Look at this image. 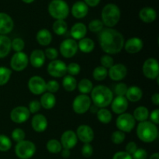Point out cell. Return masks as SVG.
<instances>
[{
	"instance_id": "cell-1",
	"label": "cell",
	"mask_w": 159,
	"mask_h": 159,
	"mask_svg": "<svg viewBox=\"0 0 159 159\" xmlns=\"http://www.w3.org/2000/svg\"><path fill=\"white\" fill-rule=\"evenodd\" d=\"M99 42L102 51L109 54H117L123 49L124 45L122 34L112 28H105L100 31Z\"/></svg>"
},
{
	"instance_id": "cell-2",
	"label": "cell",
	"mask_w": 159,
	"mask_h": 159,
	"mask_svg": "<svg viewBox=\"0 0 159 159\" xmlns=\"http://www.w3.org/2000/svg\"><path fill=\"white\" fill-rule=\"evenodd\" d=\"M91 98L94 105L98 108H105L111 103L113 99V94L108 87L99 85L93 89Z\"/></svg>"
},
{
	"instance_id": "cell-3",
	"label": "cell",
	"mask_w": 159,
	"mask_h": 159,
	"mask_svg": "<svg viewBox=\"0 0 159 159\" xmlns=\"http://www.w3.org/2000/svg\"><path fill=\"white\" fill-rule=\"evenodd\" d=\"M137 135L143 142L152 143L158 138V127L151 121L146 120L144 122H140L137 127Z\"/></svg>"
},
{
	"instance_id": "cell-4",
	"label": "cell",
	"mask_w": 159,
	"mask_h": 159,
	"mask_svg": "<svg viewBox=\"0 0 159 159\" xmlns=\"http://www.w3.org/2000/svg\"><path fill=\"white\" fill-rule=\"evenodd\" d=\"M101 18L103 25L108 28L116 26L120 19V10L115 4H107L103 7L101 13Z\"/></svg>"
},
{
	"instance_id": "cell-5",
	"label": "cell",
	"mask_w": 159,
	"mask_h": 159,
	"mask_svg": "<svg viewBox=\"0 0 159 159\" xmlns=\"http://www.w3.org/2000/svg\"><path fill=\"white\" fill-rule=\"evenodd\" d=\"M48 12L56 20H65L69 13V7L64 0H52L48 6Z\"/></svg>"
},
{
	"instance_id": "cell-6",
	"label": "cell",
	"mask_w": 159,
	"mask_h": 159,
	"mask_svg": "<svg viewBox=\"0 0 159 159\" xmlns=\"http://www.w3.org/2000/svg\"><path fill=\"white\" fill-rule=\"evenodd\" d=\"M36 152V146L32 141H20L15 147L16 155L20 159H29L32 158Z\"/></svg>"
},
{
	"instance_id": "cell-7",
	"label": "cell",
	"mask_w": 159,
	"mask_h": 159,
	"mask_svg": "<svg viewBox=\"0 0 159 159\" xmlns=\"http://www.w3.org/2000/svg\"><path fill=\"white\" fill-rule=\"evenodd\" d=\"M135 124H136V121L133 115L126 113L120 114L116 122V127L120 131L128 132V133L134 128Z\"/></svg>"
},
{
	"instance_id": "cell-8",
	"label": "cell",
	"mask_w": 159,
	"mask_h": 159,
	"mask_svg": "<svg viewBox=\"0 0 159 159\" xmlns=\"http://www.w3.org/2000/svg\"><path fill=\"white\" fill-rule=\"evenodd\" d=\"M91 107V99L85 94H81L75 98L72 103L73 110L78 114H83L89 110Z\"/></svg>"
},
{
	"instance_id": "cell-9",
	"label": "cell",
	"mask_w": 159,
	"mask_h": 159,
	"mask_svg": "<svg viewBox=\"0 0 159 159\" xmlns=\"http://www.w3.org/2000/svg\"><path fill=\"white\" fill-rule=\"evenodd\" d=\"M78 43L74 39L68 38L63 40L60 44V52L64 57L70 58L74 57L77 53Z\"/></svg>"
},
{
	"instance_id": "cell-10",
	"label": "cell",
	"mask_w": 159,
	"mask_h": 159,
	"mask_svg": "<svg viewBox=\"0 0 159 159\" xmlns=\"http://www.w3.org/2000/svg\"><path fill=\"white\" fill-rule=\"evenodd\" d=\"M143 73L149 79H155L158 77V61L155 58H148L143 65Z\"/></svg>"
},
{
	"instance_id": "cell-11",
	"label": "cell",
	"mask_w": 159,
	"mask_h": 159,
	"mask_svg": "<svg viewBox=\"0 0 159 159\" xmlns=\"http://www.w3.org/2000/svg\"><path fill=\"white\" fill-rule=\"evenodd\" d=\"M48 72L54 78H61L65 76L67 73V65L61 60H54L49 63L48 66Z\"/></svg>"
},
{
	"instance_id": "cell-12",
	"label": "cell",
	"mask_w": 159,
	"mask_h": 159,
	"mask_svg": "<svg viewBox=\"0 0 159 159\" xmlns=\"http://www.w3.org/2000/svg\"><path fill=\"white\" fill-rule=\"evenodd\" d=\"M29 63V58L26 54L21 51L16 52L12 57L10 61V66L14 71H21L27 67Z\"/></svg>"
},
{
	"instance_id": "cell-13",
	"label": "cell",
	"mask_w": 159,
	"mask_h": 159,
	"mask_svg": "<svg viewBox=\"0 0 159 159\" xmlns=\"http://www.w3.org/2000/svg\"><path fill=\"white\" fill-rule=\"evenodd\" d=\"M28 88L34 95H41L46 91V82L40 76H33L28 82Z\"/></svg>"
},
{
	"instance_id": "cell-14",
	"label": "cell",
	"mask_w": 159,
	"mask_h": 159,
	"mask_svg": "<svg viewBox=\"0 0 159 159\" xmlns=\"http://www.w3.org/2000/svg\"><path fill=\"white\" fill-rule=\"evenodd\" d=\"M30 115V113L27 107H17L11 111L10 118L16 124H23L29 119Z\"/></svg>"
},
{
	"instance_id": "cell-15",
	"label": "cell",
	"mask_w": 159,
	"mask_h": 159,
	"mask_svg": "<svg viewBox=\"0 0 159 159\" xmlns=\"http://www.w3.org/2000/svg\"><path fill=\"white\" fill-rule=\"evenodd\" d=\"M76 136L84 144H89L94 139V132L88 125H80L76 130Z\"/></svg>"
},
{
	"instance_id": "cell-16",
	"label": "cell",
	"mask_w": 159,
	"mask_h": 159,
	"mask_svg": "<svg viewBox=\"0 0 159 159\" xmlns=\"http://www.w3.org/2000/svg\"><path fill=\"white\" fill-rule=\"evenodd\" d=\"M127 74V69L123 64H116L110 68L108 75L110 79L113 81H120L126 77Z\"/></svg>"
},
{
	"instance_id": "cell-17",
	"label": "cell",
	"mask_w": 159,
	"mask_h": 159,
	"mask_svg": "<svg viewBox=\"0 0 159 159\" xmlns=\"http://www.w3.org/2000/svg\"><path fill=\"white\" fill-rule=\"evenodd\" d=\"M78 138L76 134L72 130H67L64 132L61 138V144L62 148L70 149L73 148L77 144Z\"/></svg>"
},
{
	"instance_id": "cell-18",
	"label": "cell",
	"mask_w": 159,
	"mask_h": 159,
	"mask_svg": "<svg viewBox=\"0 0 159 159\" xmlns=\"http://www.w3.org/2000/svg\"><path fill=\"white\" fill-rule=\"evenodd\" d=\"M14 23L10 16L5 12H0V34L6 35L12 30Z\"/></svg>"
},
{
	"instance_id": "cell-19",
	"label": "cell",
	"mask_w": 159,
	"mask_h": 159,
	"mask_svg": "<svg viewBox=\"0 0 159 159\" xmlns=\"http://www.w3.org/2000/svg\"><path fill=\"white\" fill-rule=\"evenodd\" d=\"M128 108V100L125 96H116L111 102V109L113 113L122 114Z\"/></svg>"
},
{
	"instance_id": "cell-20",
	"label": "cell",
	"mask_w": 159,
	"mask_h": 159,
	"mask_svg": "<svg viewBox=\"0 0 159 159\" xmlns=\"http://www.w3.org/2000/svg\"><path fill=\"white\" fill-rule=\"evenodd\" d=\"M125 51L129 54H136L143 48V41L138 37H132L127 40L124 43Z\"/></svg>"
},
{
	"instance_id": "cell-21",
	"label": "cell",
	"mask_w": 159,
	"mask_h": 159,
	"mask_svg": "<svg viewBox=\"0 0 159 159\" xmlns=\"http://www.w3.org/2000/svg\"><path fill=\"white\" fill-rule=\"evenodd\" d=\"M89 6L82 1H78L74 3L71 8L72 16L76 19H82L88 14Z\"/></svg>"
},
{
	"instance_id": "cell-22",
	"label": "cell",
	"mask_w": 159,
	"mask_h": 159,
	"mask_svg": "<svg viewBox=\"0 0 159 159\" xmlns=\"http://www.w3.org/2000/svg\"><path fill=\"white\" fill-rule=\"evenodd\" d=\"M31 125L36 132H43L48 127V120L43 114H36L32 118Z\"/></svg>"
},
{
	"instance_id": "cell-23",
	"label": "cell",
	"mask_w": 159,
	"mask_h": 159,
	"mask_svg": "<svg viewBox=\"0 0 159 159\" xmlns=\"http://www.w3.org/2000/svg\"><path fill=\"white\" fill-rule=\"evenodd\" d=\"M46 57L44 55V52L42 50H34L32 51L30 57V61L31 65L34 68H39L43 65L45 62Z\"/></svg>"
},
{
	"instance_id": "cell-24",
	"label": "cell",
	"mask_w": 159,
	"mask_h": 159,
	"mask_svg": "<svg viewBox=\"0 0 159 159\" xmlns=\"http://www.w3.org/2000/svg\"><path fill=\"white\" fill-rule=\"evenodd\" d=\"M139 18L144 23H152L156 20L157 12L153 8L144 7L139 12Z\"/></svg>"
},
{
	"instance_id": "cell-25",
	"label": "cell",
	"mask_w": 159,
	"mask_h": 159,
	"mask_svg": "<svg viewBox=\"0 0 159 159\" xmlns=\"http://www.w3.org/2000/svg\"><path fill=\"white\" fill-rule=\"evenodd\" d=\"M142 96L143 93L141 89L136 85H133L127 89L125 97L127 100L130 101V102H138V101L141 100Z\"/></svg>"
},
{
	"instance_id": "cell-26",
	"label": "cell",
	"mask_w": 159,
	"mask_h": 159,
	"mask_svg": "<svg viewBox=\"0 0 159 159\" xmlns=\"http://www.w3.org/2000/svg\"><path fill=\"white\" fill-rule=\"evenodd\" d=\"M87 28L82 23H77L71 29V35L74 40H81L86 35Z\"/></svg>"
},
{
	"instance_id": "cell-27",
	"label": "cell",
	"mask_w": 159,
	"mask_h": 159,
	"mask_svg": "<svg viewBox=\"0 0 159 159\" xmlns=\"http://www.w3.org/2000/svg\"><path fill=\"white\" fill-rule=\"evenodd\" d=\"M40 105L46 110H51L55 106L56 98L54 94L50 93H45L40 98Z\"/></svg>"
},
{
	"instance_id": "cell-28",
	"label": "cell",
	"mask_w": 159,
	"mask_h": 159,
	"mask_svg": "<svg viewBox=\"0 0 159 159\" xmlns=\"http://www.w3.org/2000/svg\"><path fill=\"white\" fill-rule=\"evenodd\" d=\"M11 50V40L6 35H0V58L6 57Z\"/></svg>"
},
{
	"instance_id": "cell-29",
	"label": "cell",
	"mask_w": 159,
	"mask_h": 159,
	"mask_svg": "<svg viewBox=\"0 0 159 159\" xmlns=\"http://www.w3.org/2000/svg\"><path fill=\"white\" fill-rule=\"evenodd\" d=\"M37 40L39 44L42 46H48L52 40V35L48 30H40L37 34Z\"/></svg>"
},
{
	"instance_id": "cell-30",
	"label": "cell",
	"mask_w": 159,
	"mask_h": 159,
	"mask_svg": "<svg viewBox=\"0 0 159 159\" xmlns=\"http://www.w3.org/2000/svg\"><path fill=\"white\" fill-rule=\"evenodd\" d=\"M78 48H79L82 52L90 53L93 51L95 48V43L92 39L84 37L81 39L80 41L78 43Z\"/></svg>"
},
{
	"instance_id": "cell-31",
	"label": "cell",
	"mask_w": 159,
	"mask_h": 159,
	"mask_svg": "<svg viewBox=\"0 0 159 159\" xmlns=\"http://www.w3.org/2000/svg\"><path fill=\"white\" fill-rule=\"evenodd\" d=\"M133 116L135 120H138L139 122H144V121L147 120L148 118L149 111L147 107H138L134 111Z\"/></svg>"
},
{
	"instance_id": "cell-32",
	"label": "cell",
	"mask_w": 159,
	"mask_h": 159,
	"mask_svg": "<svg viewBox=\"0 0 159 159\" xmlns=\"http://www.w3.org/2000/svg\"><path fill=\"white\" fill-rule=\"evenodd\" d=\"M53 30L57 35L61 36L64 35L67 32L68 30V25L65 21V20H57L53 23Z\"/></svg>"
},
{
	"instance_id": "cell-33",
	"label": "cell",
	"mask_w": 159,
	"mask_h": 159,
	"mask_svg": "<svg viewBox=\"0 0 159 159\" xmlns=\"http://www.w3.org/2000/svg\"><path fill=\"white\" fill-rule=\"evenodd\" d=\"M62 85L66 91L72 92L77 87V81L75 79L74 76L68 75L64 78L63 81H62Z\"/></svg>"
},
{
	"instance_id": "cell-34",
	"label": "cell",
	"mask_w": 159,
	"mask_h": 159,
	"mask_svg": "<svg viewBox=\"0 0 159 159\" xmlns=\"http://www.w3.org/2000/svg\"><path fill=\"white\" fill-rule=\"evenodd\" d=\"M78 88H79V92H80L82 94L87 95L88 93H91L92 90H93V82H92L89 79H83L79 82Z\"/></svg>"
},
{
	"instance_id": "cell-35",
	"label": "cell",
	"mask_w": 159,
	"mask_h": 159,
	"mask_svg": "<svg viewBox=\"0 0 159 159\" xmlns=\"http://www.w3.org/2000/svg\"><path fill=\"white\" fill-rule=\"evenodd\" d=\"M47 150L52 154H57L60 153L62 150L61 144L59 141L56 139H51L48 141L47 143Z\"/></svg>"
},
{
	"instance_id": "cell-36",
	"label": "cell",
	"mask_w": 159,
	"mask_h": 159,
	"mask_svg": "<svg viewBox=\"0 0 159 159\" xmlns=\"http://www.w3.org/2000/svg\"><path fill=\"white\" fill-rule=\"evenodd\" d=\"M97 118L101 123L107 124L112 120V114L107 109L100 108L97 111Z\"/></svg>"
},
{
	"instance_id": "cell-37",
	"label": "cell",
	"mask_w": 159,
	"mask_h": 159,
	"mask_svg": "<svg viewBox=\"0 0 159 159\" xmlns=\"http://www.w3.org/2000/svg\"><path fill=\"white\" fill-rule=\"evenodd\" d=\"M93 78L96 81H103L108 75V71L102 66H98L94 69L93 73Z\"/></svg>"
},
{
	"instance_id": "cell-38",
	"label": "cell",
	"mask_w": 159,
	"mask_h": 159,
	"mask_svg": "<svg viewBox=\"0 0 159 159\" xmlns=\"http://www.w3.org/2000/svg\"><path fill=\"white\" fill-rule=\"evenodd\" d=\"M12 71L6 67H0V86L4 85L9 82Z\"/></svg>"
},
{
	"instance_id": "cell-39",
	"label": "cell",
	"mask_w": 159,
	"mask_h": 159,
	"mask_svg": "<svg viewBox=\"0 0 159 159\" xmlns=\"http://www.w3.org/2000/svg\"><path fill=\"white\" fill-rule=\"evenodd\" d=\"M12 147V142L7 136L0 134V152H7Z\"/></svg>"
},
{
	"instance_id": "cell-40",
	"label": "cell",
	"mask_w": 159,
	"mask_h": 159,
	"mask_svg": "<svg viewBox=\"0 0 159 159\" xmlns=\"http://www.w3.org/2000/svg\"><path fill=\"white\" fill-rule=\"evenodd\" d=\"M125 134L124 132L120 131V130H116L113 132L111 135V141L113 144H120L125 140Z\"/></svg>"
},
{
	"instance_id": "cell-41",
	"label": "cell",
	"mask_w": 159,
	"mask_h": 159,
	"mask_svg": "<svg viewBox=\"0 0 159 159\" xmlns=\"http://www.w3.org/2000/svg\"><path fill=\"white\" fill-rule=\"evenodd\" d=\"M89 29L93 33L100 32L103 29V23L99 20H93L89 23Z\"/></svg>"
},
{
	"instance_id": "cell-42",
	"label": "cell",
	"mask_w": 159,
	"mask_h": 159,
	"mask_svg": "<svg viewBox=\"0 0 159 159\" xmlns=\"http://www.w3.org/2000/svg\"><path fill=\"white\" fill-rule=\"evenodd\" d=\"M24 46L25 43L23 39L17 37V38L13 39V40H11V48H12L16 52L23 51Z\"/></svg>"
},
{
	"instance_id": "cell-43",
	"label": "cell",
	"mask_w": 159,
	"mask_h": 159,
	"mask_svg": "<svg viewBox=\"0 0 159 159\" xmlns=\"http://www.w3.org/2000/svg\"><path fill=\"white\" fill-rule=\"evenodd\" d=\"M101 65H102V67H104L105 68H109L110 69L113 65H114V61H113V58L109 54H106V55H103L101 57L100 59Z\"/></svg>"
},
{
	"instance_id": "cell-44",
	"label": "cell",
	"mask_w": 159,
	"mask_h": 159,
	"mask_svg": "<svg viewBox=\"0 0 159 159\" xmlns=\"http://www.w3.org/2000/svg\"><path fill=\"white\" fill-rule=\"evenodd\" d=\"M12 138L16 142H20L24 140L25 138V132L20 128H16L12 132Z\"/></svg>"
},
{
	"instance_id": "cell-45",
	"label": "cell",
	"mask_w": 159,
	"mask_h": 159,
	"mask_svg": "<svg viewBox=\"0 0 159 159\" xmlns=\"http://www.w3.org/2000/svg\"><path fill=\"white\" fill-rule=\"evenodd\" d=\"M60 85L59 83L55 80H50L48 82H46V90H48L50 93H57L59 90Z\"/></svg>"
},
{
	"instance_id": "cell-46",
	"label": "cell",
	"mask_w": 159,
	"mask_h": 159,
	"mask_svg": "<svg viewBox=\"0 0 159 159\" xmlns=\"http://www.w3.org/2000/svg\"><path fill=\"white\" fill-rule=\"evenodd\" d=\"M80 71V65L77 63H74V62H73V63H70L69 65L67 66V72H68L69 75H77L78 74H79Z\"/></svg>"
},
{
	"instance_id": "cell-47",
	"label": "cell",
	"mask_w": 159,
	"mask_h": 159,
	"mask_svg": "<svg viewBox=\"0 0 159 159\" xmlns=\"http://www.w3.org/2000/svg\"><path fill=\"white\" fill-rule=\"evenodd\" d=\"M127 85L125 83H118L115 87V93L117 95V96H125L126 93L127 91Z\"/></svg>"
},
{
	"instance_id": "cell-48",
	"label": "cell",
	"mask_w": 159,
	"mask_h": 159,
	"mask_svg": "<svg viewBox=\"0 0 159 159\" xmlns=\"http://www.w3.org/2000/svg\"><path fill=\"white\" fill-rule=\"evenodd\" d=\"M44 55L45 57H48L50 60H55L58 56V51L54 48H47L44 51Z\"/></svg>"
},
{
	"instance_id": "cell-49",
	"label": "cell",
	"mask_w": 159,
	"mask_h": 159,
	"mask_svg": "<svg viewBox=\"0 0 159 159\" xmlns=\"http://www.w3.org/2000/svg\"><path fill=\"white\" fill-rule=\"evenodd\" d=\"M93 146L90 144H84L82 148V155L85 158H89L93 155Z\"/></svg>"
},
{
	"instance_id": "cell-50",
	"label": "cell",
	"mask_w": 159,
	"mask_h": 159,
	"mask_svg": "<svg viewBox=\"0 0 159 159\" xmlns=\"http://www.w3.org/2000/svg\"><path fill=\"white\" fill-rule=\"evenodd\" d=\"M131 156L133 159H147L148 152L143 148H138Z\"/></svg>"
},
{
	"instance_id": "cell-51",
	"label": "cell",
	"mask_w": 159,
	"mask_h": 159,
	"mask_svg": "<svg viewBox=\"0 0 159 159\" xmlns=\"http://www.w3.org/2000/svg\"><path fill=\"white\" fill-rule=\"evenodd\" d=\"M40 107H41V105H40V102L39 101L33 100L30 102L28 110H29L30 113H36L40 110Z\"/></svg>"
},
{
	"instance_id": "cell-52",
	"label": "cell",
	"mask_w": 159,
	"mask_h": 159,
	"mask_svg": "<svg viewBox=\"0 0 159 159\" xmlns=\"http://www.w3.org/2000/svg\"><path fill=\"white\" fill-rule=\"evenodd\" d=\"M125 149L127 153L130 154V155H132L135 152H136L137 149H138L137 144L135 142H134V141H130V142H129L128 144L126 145Z\"/></svg>"
},
{
	"instance_id": "cell-53",
	"label": "cell",
	"mask_w": 159,
	"mask_h": 159,
	"mask_svg": "<svg viewBox=\"0 0 159 159\" xmlns=\"http://www.w3.org/2000/svg\"><path fill=\"white\" fill-rule=\"evenodd\" d=\"M113 159H133L130 154L126 152H118L114 154Z\"/></svg>"
},
{
	"instance_id": "cell-54",
	"label": "cell",
	"mask_w": 159,
	"mask_h": 159,
	"mask_svg": "<svg viewBox=\"0 0 159 159\" xmlns=\"http://www.w3.org/2000/svg\"><path fill=\"white\" fill-rule=\"evenodd\" d=\"M159 110L158 109H156V110H153V111L150 114V119L152 120V122L153 124H155V125L159 124Z\"/></svg>"
},
{
	"instance_id": "cell-55",
	"label": "cell",
	"mask_w": 159,
	"mask_h": 159,
	"mask_svg": "<svg viewBox=\"0 0 159 159\" xmlns=\"http://www.w3.org/2000/svg\"><path fill=\"white\" fill-rule=\"evenodd\" d=\"M99 2L100 0H84V2L88 6H91V7H95L99 5Z\"/></svg>"
},
{
	"instance_id": "cell-56",
	"label": "cell",
	"mask_w": 159,
	"mask_h": 159,
	"mask_svg": "<svg viewBox=\"0 0 159 159\" xmlns=\"http://www.w3.org/2000/svg\"><path fill=\"white\" fill-rule=\"evenodd\" d=\"M152 101L155 106L159 105V94L158 93H155L152 97Z\"/></svg>"
},
{
	"instance_id": "cell-57",
	"label": "cell",
	"mask_w": 159,
	"mask_h": 159,
	"mask_svg": "<svg viewBox=\"0 0 159 159\" xmlns=\"http://www.w3.org/2000/svg\"><path fill=\"white\" fill-rule=\"evenodd\" d=\"M61 155L64 158H68L70 157V155H71V152H70V150L68 149H62L61 150Z\"/></svg>"
},
{
	"instance_id": "cell-58",
	"label": "cell",
	"mask_w": 159,
	"mask_h": 159,
	"mask_svg": "<svg viewBox=\"0 0 159 159\" xmlns=\"http://www.w3.org/2000/svg\"><path fill=\"white\" fill-rule=\"evenodd\" d=\"M149 159H159V154L158 152H156V153H154L153 155H151L150 158Z\"/></svg>"
},
{
	"instance_id": "cell-59",
	"label": "cell",
	"mask_w": 159,
	"mask_h": 159,
	"mask_svg": "<svg viewBox=\"0 0 159 159\" xmlns=\"http://www.w3.org/2000/svg\"><path fill=\"white\" fill-rule=\"evenodd\" d=\"M22 1H23V2L27 3V4H29V3H32L34 1V0H22Z\"/></svg>"
}]
</instances>
